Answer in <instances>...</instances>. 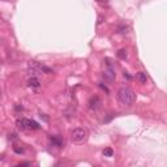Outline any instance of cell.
Masks as SVG:
<instances>
[{
  "label": "cell",
  "instance_id": "cell-8",
  "mask_svg": "<svg viewBox=\"0 0 167 167\" xmlns=\"http://www.w3.org/2000/svg\"><path fill=\"white\" fill-rule=\"evenodd\" d=\"M136 77H137V80L141 84H146V81H148V76H146V73H144V72H138L136 74Z\"/></svg>",
  "mask_w": 167,
  "mask_h": 167
},
{
  "label": "cell",
  "instance_id": "cell-1",
  "mask_svg": "<svg viewBox=\"0 0 167 167\" xmlns=\"http://www.w3.org/2000/svg\"><path fill=\"white\" fill-rule=\"evenodd\" d=\"M118 98H119L120 102L123 104H125V106H132L136 101V94L131 87L123 86L119 89V91H118Z\"/></svg>",
  "mask_w": 167,
  "mask_h": 167
},
{
  "label": "cell",
  "instance_id": "cell-13",
  "mask_svg": "<svg viewBox=\"0 0 167 167\" xmlns=\"http://www.w3.org/2000/svg\"><path fill=\"white\" fill-rule=\"evenodd\" d=\"M97 3H99V4H107L108 3V0H95Z\"/></svg>",
  "mask_w": 167,
  "mask_h": 167
},
{
  "label": "cell",
  "instance_id": "cell-9",
  "mask_svg": "<svg viewBox=\"0 0 167 167\" xmlns=\"http://www.w3.org/2000/svg\"><path fill=\"white\" fill-rule=\"evenodd\" d=\"M103 155L104 157H112L114 155V150H112L111 148H106L103 150Z\"/></svg>",
  "mask_w": 167,
  "mask_h": 167
},
{
  "label": "cell",
  "instance_id": "cell-4",
  "mask_svg": "<svg viewBox=\"0 0 167 167\" xmlns=\"http://www.w3.org/2000/svg\"><path fill=\"white\" fill-rule=\"evenodd\" d=\"M101 104H102V102H101L99 97H91V98L89 99V102H87V107H89V110H91V111H97V110H99Z\"/></svg>",
  "mask_w": 167,
  "mask_h": 167
},
{
  "label": "cell",
  "instance_id": "cell-2",
  "mask_svg": "<svg viewBox=\"0 0 167 167\" xmlns=\"http://www.w3.org/2000/svg\"><path fill=\"white\" fill-rule=\"evenodd\" d=\"M87 138H89V132L85 128H74L71 133V140L73 144L81 145L84 142H86Z\"/></svg>",
  "mask_w": 167,
  "mask_h": 167
},
{
  "label": "cell",
  "instance_id": "cell-6",
  "mask_svg": "<svg viewBox=\"0 0 167 167\" xmlns=\"http://www.w3.org/2000/svg\"><path fill=\"white\" fill-rule=\"evenodd\" d=\"M103 77L106 78V80H108V81H112L114 78H115V72H114L112 67H110L108 69H106V71L103 72Z\"/></svg>",
  "mask_w": 167,
  "mask_h": 167
},
{
  "label": "cell",
  "instance_id": "cell-7",
  "mask_svg": "<svg viewBox=\"0 0 167 167\" xmlns=\"http://www.w3.org/2000/svg\"><path fill=\"white\" fill-rule=\"evenodd\" d=\"M51 144L56 148H61L63 146V140L58 137V136H54V137H51Z\"/></svg>",
  "mask_w": 167,
  "mask_h": 167
},
{
  "label": "cell",
  "instance_id": "cell-5",
  "mask_svg": "<svg viewBox=\"0 0 167 167\" xmlns=\"http://www.w3.org/2000/svg\"><path fill=\"white\" fill-rule=\"evenodd\" d=\"M28 86L29 87H33V89H37V87H39L41 86V81L38 80V77H36V76H32L28 80Z\"/></svg>",
  "mask_w": 167,
  "mask_h": 167
},
{
  "label": "cell",
  "instance_id": "cell-3",
  "mask_svg": "<svg viewBox=\"0 0 167 167\" xmlns=\"http://www.w3.org/2000/svg\"><path fill=\"white\" fill-rule=\"evenodd\" d=\"M17 125L21 129H38L39 128L38 123L32 119H20V120H17Z\"/></svg>",
  "mask_w": 167,
  "mask_h": 167
},
{
  "label": "cell",
  "instance_id": "cell-11",
  "mask_svg": "<svg viewBox=\"0 0 167 167\" xmlns=\"http://www.w3.org/2000/svg\"><path fill=\"white\" fill-rule=\"evenodd\" d=\"M118 56H119V58H121V59H125V56H127L125 51H124V50H120L119 52H118Z\"/></svg>",
  "mask_w": 167,
  "mask_h": 167
},
{
  "label": "cell",
  "instance_id": "cell-14",
  "mask_svg": "<svg viewBox=\"0 0 167 167\" xmlns=\"http://www.w3.org/2000/svg\"><path fill=\"white\" fill-rule=\"evenodd\" d=\"M99 86H101V87H102V89H103L104 91H106V93H108V89H107V87H106V86H104V85H102V84H99Z\"/></svg>",
  "mask_w": 167,
  "mask_h": 167
},
{
  "label": "cell",
  "instance_id": "cell-10",
  "mask_svg": "<svg viewBox=\"0 0 167 167\" xmlns=\"http://www.w3.org/2000/svg\"><path fill=\"white\" fill-rule=\"evenodd\" d=\"M8 138H9L11 141H15V140H17V133L12 132V133H9V136H8Z\"/></svg>",
  "mask_w": 167,
  "mask_h": 167
},
{
  "label": "cell",
  "instance_id": "cell-12",
  "mask_svg": "<svg viewBox=\"0 0 167 167\" xmlns=\"http://www.w3.org/2000/svg\"><path fill=\"white\" fill-rule=\"evenodd\" d=\"M13 150H15L16 153H19V154L24 153V149H22V148H19V146H13Z\"/></svg>",
  "mask_w": 167,
  "mask_h": 167
}]
</instances>
